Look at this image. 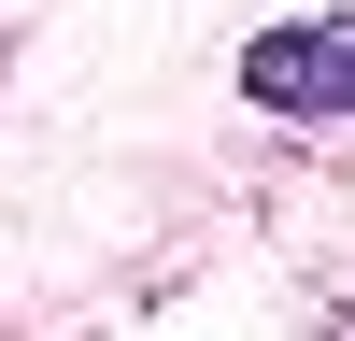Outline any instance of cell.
Here are the masks:
<instances>
[{
	"label": "cell",
	"mask_w": 355,
	"mask_h": 341,
	"mask_svg": "<svg viewBox=\"0 0 355 341\" xmlns=\"http://www.w3.org/2000/svg\"><path fill=\"white\" fill-rule=\"evenodd\" d=\"M242 100H270V114H355V15L256 28V43H242Z\"/></svg>",
	"instance_id": "1"
}]
</instances>
